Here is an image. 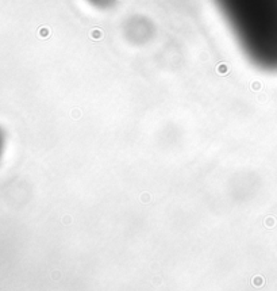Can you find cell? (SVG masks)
<instances>
[{"label":"cell","instance_id":"obj_1","mask_svg":"<svg viewBox=\"0 0 277 291\" xmlns=\"http://www.w3.org/2000/svg\"><path fill=\"white\" fill-rule=\"evenodd\" d=\"M257 68L277 72V0H214Z\"/></svg>","mask_w":277,"mask_h":291}]
</instances>
